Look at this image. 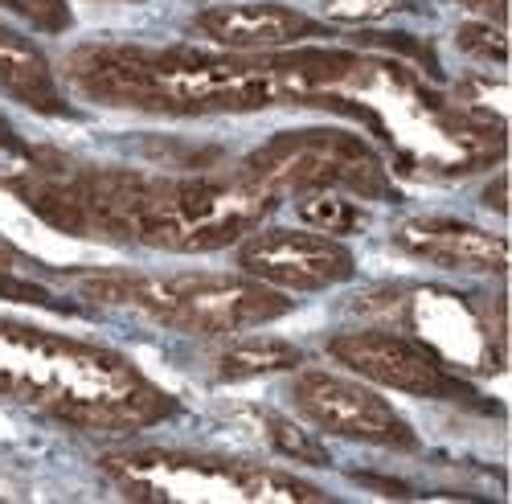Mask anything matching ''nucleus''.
Segmentation results:
<instances>
[{
    "mask_svg": "<svg viewBox=\"0 0 512 504\" xmlns=\"http://www.w3.org/2000/svg\"><path fill=\"white\" fill-rule=\"evenodd\" d=\"M0 185L62 234L160 255H209L242 242L275 209L238 168L144 173L123 164L78 160L58 148H17Z\"/></svg>",
    "mask_w": 512,
    "mask_h": 504,
    "instance_id": "obj_1",
    "label": "nucleus"
},
{
    "mask_svg": "<svg viewBox=\"0 0 512 504\" xmlns=\"http://www.w3.org/2000/svg\"><path fill=\"white\" fill-rule=\"evenodd\" d=\"M336 50H205L82 41L62 58V87L82 103L152 119H222L271 107H312Z\"/></svg>",
    "mask_w": 512,
    "mask_h": 504,
    "instance_id": "obj_2",
    "label": "nucleus"
},
{
    "mask_svg": "<svg viewBox=\"0 0 512 504\" xmlns=\"http://www.w3.org/2000/svg\"><path fill=\"white\" fill-rule=\"evenodd\" d=\"M308 111L357 123L402 177L459 181L504 160L500 123L463 111L443 87L390 54L336 50Z\"/></svg>",
    "mask_w": 512,
    "mask_h": 504,
    "instance_id": "obj_3",
    "label": "nucleus"
},
{
    "mask_svg": "<svg viewBox=\"0 0 512 504\" xmlns=\"http://www.w3.org/2000/svg\"><path fill=\"white\" fill-rule=\"evenodd\" d=\"M0 398L74 431L140 435L181 402L119 349L0 316Z\"/></svg>",
    "mask_w": 512,
    "mask_h": 504,
    "instance_id": "obj_4",
    "label": "nucleus"
},
{
    "mask_svg": "<svg viewBox=\"0 0 512 504\" xmlns=\"http://www.w3.org/2000/svg\"><path fill=\"white\" fill-rule=\"evenodd\" d=\"M82 300L127 308L185 336H242L291 312L283 291L226 271H74Z\"/></svg>",
    "mask_w": 512,
    "mask_h": 504,
    "instance_id": "obj_5",
    "label": "nucleus"
},
{
    "mask_svg": "<svg viewBox=\"0 0 512 504\" xmlns=\"http://www.w3.org/2000/svg\"><path fill=\"white\" fill-rule=\"evenodd\" d=\"M103 476L132 500H177V504H291L324 500V492L291 472L254 464L218 451L185 447H123L99 459Z\"/></svg>",
    "mask_w": 512,
    "mask_h": 504,
    "instance_id": "obj_6",
    "label": "nucleus"
},
{
    "mask_svg": "<svg viewBox=\"0 0 512 504\" xmlns=\"http://www.w3.org/2000/svg\"><path fill=\"white\" fill-rule=\"evenodd\" d=\"M238 177L275 205L308 193H349L357 201H390L394 177L377 144L353 128H291L234 160Z\"/></svg>",
    "mask_w": 512,
    "mask_h": 504,
    "instance_id": "obj_7",
    "label": "nucleus"
},
{
    "mask_svg": "<svg viewBox=\"0 0 512 504\" xmlns=\"http://www.w3.org/2000/svg\"><path fill=\"white\" fill-rule=\"evenodd\" d=\"M353 308L373 316V324L418 336L451 369H467V373L504 369V296H496L492 312H484L476 300L459 296L451 287L398 283V287L365 291V296L353 300Z\"/></svg>",
    "mask_w": 512,
    "mask_h": 504,
    "instance_id": "obj_8",
    "label": "nucleus"
},
{
    "mask_svg": "<svg viewBox=\"0 0 512 504\" xmlns=\"http://www.w3.org/2000/svg\"><path fill=\"white\" fill-rule=\"evenodd\" d=\"M328 357L345 365L349 373L365 377L373 386H386L410 398H439V402H459L472 398V386L451 369L431 345H422L418 336L386 328V324H365V328H345L328 336Z\"/></svg>",
    "mask_w": 512,
    "mask_h": 504,
    "instance_id": "obj_9",
    "label": "nucleus"
},
{
    "mask_svg": "<svg viewBox=\"0 0 512 504\" xmlns=\"http://www.w3.org/2000/svg\"><path fill=\"white\" fill-rule=\"evenodd\" d=\"M291 406L304 423L324 435L381 447V451H418V431L381 398L373 386L353 382L345 373L328 369H300L287 386Z\"/></svg>",
    "mask_w": 512,
    "mask_h": 504,
    "instance_id": "obj_10",
    "label": "nucleus"
},
{
    "mask_svg": "<svg viewBox=\"0 0 512 504\" xmlns=\"http://www.w3.org/2000/svg\"><path fill=\"white\" fill-rule=\"evenodd\" d=\"M234 259L238 271L283 291V296L287 291H328L357 275L353 250L340 238L316 234L308 226H254L242 242H234Z\"/></svg>",
    "mask_w": 512,
    "mask_h": 504,
    "instance_id": "obj_11",
    "label": "nucleus"
},
{
    "mask_svg": "<svg viewBox=\"0 0 512 504\" xmlns=\"http://www.w3.org/2000/svg\"><path fill=\"white\" fill-rule=\"evenodd\" d=\"M189 29L205 37L218 50H291L300 41L324 37L328 21H316L291 5H275V0H226V5H209L193 13Z\"/></svg>",
    "mask_w": 512,
    "mask_h": 504,
    "instance_id": "obj_12",
    "label": "nucleus"
},
{
    "mask_svg": "<svg viewBox=\"0 0 512 504\" xmlns=\"http://www.w3.org/2000/svg\"><path fill=\"white\" fill-rule=\"evenodd\" d=\"M394 246L402 255L459 275H492L504 279L508 271V242L504 234H492L484 226H472L463 218L443 214H418L394 226Z\"/></svg>",
    "mask_w": 512,
    "mask_h": 504,
    "instance_id": "obj_13",
    "label": "nucleus"
},
{
    "mask_svg": "<svg viewBox=\"0 0 512 504\" xmlns=\"http://www.w3.org/2000/svg\"><path fill=\"white\" fill-rule=\"evenodd\" d=\"M0 91L33 115H46V119L74 115L50 58L33 46V37L13 29L9 21H0Z\"/></svg>",
    "mask_w": 512,
    "mask_h": 504,
    "instance_id": "obj_14",
    "label": "nucleus"
},
{
    "mask_svg": "<svg viewBox=\"0 0 512 504\" xmlns=\"http://www.w3.org/2000/svg\"><path fill=\"white\" fill-rule=\"evenodd\" d=\"M304 365V353L291 341H267V336H250V341H234L213 361V377L218 382H250V377H271V373H291Z\"/></svg>",
    "mask_w": 512,
    "mask_h": 504,
    "instance_id": "obj_15",
    "label": "nucleus"
},
{
    "mask_svg": "<svg viewBox=\"0 0 512 504\" xmlns=\"http://www.w3.org/2000/svg\"><path fill=\"white\" fill-rule=\"evenodd\" d=\"M295 214L300 222L316 234H328V238H349L365 226V214L357 197L349 193H308V197H295Z\"/></svg>",
    "mask_w": 512,
    "mask_h": 504,
    "instance_id": "obj_16",
    "label": "nucleus"
},
{
    "mask_svg": "<svg viewBox=\"0 0 512 504\" xmlns=\"http://www.w3.org/2000/svg\"><path fill=\"white\" fill-rule=\"evenodd\" d=\"M267 439L279 455L295 459V464H308V468H324L328 464V451L320 447V439H312L300 423H291V418H267Z\"/></svg>",
    "mask_w": 512,
    "mask_h": 504,
    "instance_id": "obj_17",
    "label": "nucleus"
},
{
    "mask_svg": "<svg viewBox=\"0 0 512 504\" xmlns=\"http://www.w3.org/2000/svg\"><path fill=\"white\" fill-rule=\"evenodd\" d=\"M0 9L13 13L37 33H66L74 25L70 0H0Z\"/></svg>",
    "mask_w": 512,
    "mask_h": 504,
    "instance_id": "obj_18",
    "label": "nucleus"
},
{
    "mask_svg": "<svg viewBox=\"0 0 512 504\" xmlns=\"http://www.w3.org/2000/svg\"><path fill=\"white\" fill-rule=\"evenodd\" d=\"M455 46L467 58H480V62H492V66H504V58H508L504 25H492V21H467V25H459L455 29Z\"/></svg>",
    "mask_w": 512,
    "mask_h": 504,
    "instance_id": "obj_19",
    "label": "nucleus"
},
{
    "mask_svg": "<svg viewBox=\"0 0 512 504\" xmlns=\"http://www.w3.org/2000/svg\"><path fill=\"white\" fill-rule=\"evenodd\" d=\"M414 0H324V17L336 25H373L394 13H410Z\"/></svg>",
    "mask_w": 512,
    "mask_h": 504,
    "instance_id": "obj_20",
    "label": "nucleus"
},
{
    "mask_svg": "<svg viewBox=\"0 0 512 504\" xmlns=\"http://www.w3.org/2000/svg\"><path fill=\"white\" fill-rule=\"evenodd\" d=\"M0 296L5 300H29V304H54V296L46 287H37L21 275H9V271H0Z\"/></svg>",
    "mask_w": 512,
    "mask_h": 504,
    "instance_id": "obj_21",
    "label": "nucleus"
},
{
    "mask_svg": "<svg viewBox=\"0 0 512 504\" xmlns=\"http://www.w3.org/2000/svg\"><path fill=\"white\" fill-rule=\"evenodd\" d=\"M467 13H476L480 21H492V25H504L508 21V0H459Z\"/></svg>",
    "mask_w": 512,
    "mask_h": 504,
    "instance_id": "obj_22",
    "label": "nucleus"
},
{
    "mask_svg": "<svg viewBox=\"0 0 512 504\" xmlns=\"http://www.w3.org/2000/svg\"><path fill=\"white\" fill-rule=\"evenodd\" d=\"M21 148V136H17V128L5 119V111H0V156H9V152H17Z\"/></svg>",
    "mask_w": 512,
    "mask_h": 504,
    "instance_id": "obj_23",
    "label": "nucleus"
},
{
    "mask_svg": "<svg viewBox=\"0 0 512 504\" xmlns=\"http://www.w3.org/2000/svg\"><path fill=\"white\" fill-rule=\"evenodd\" d=\"M25 263V255H21V250L13 246V242H5V238H0V271H5V267H21Z\"/></svg>",
    "mask_w": 512,
    "mask_h": 504,
    "instance_id": "obj_24",
    "label": "nucleus"
},
{
    "mask_svg": "<svg viewBox=\"0 0 512 504\" xmlns=\"http://www.w3.org/2000/svg\"><path fill=\"white\" fill-rule=\"evenodd\" d=\"M488 205L496 209V214H504V177H492V185H488Z\"/></svg>",
    "mask_w": 512,
    "mask_h": 504,
    "instance_id": "obj_25",
    "label": "nucleus"
}]
</instances>
